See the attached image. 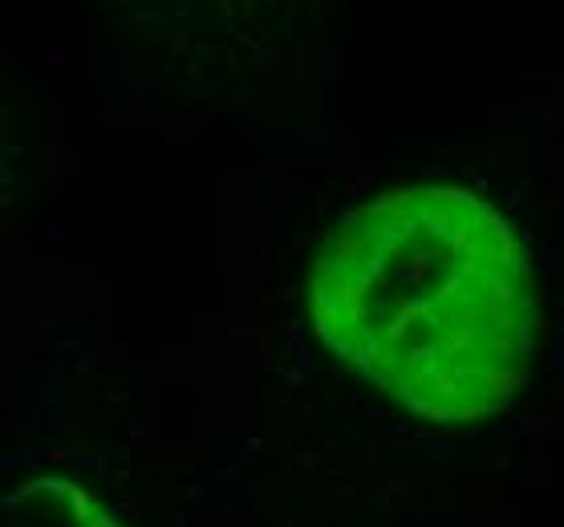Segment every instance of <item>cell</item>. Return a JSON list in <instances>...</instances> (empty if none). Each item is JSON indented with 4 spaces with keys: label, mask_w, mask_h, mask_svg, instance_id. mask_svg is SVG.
Returning a JSON list of instances; mask_svg holds the SVG:
<instances>
[{
    "label": "cell",
    "mask_w": 564,
    "mask_h": 527,
    "mask_svg": "<svg viewBox=\"0 0 564 527\" xmlns=\"http://www.w3.org/2000/svg\"><path fill=\"white\" fill-rule=\"evenodd\" d=\"M308 309L334 358L426 422H484L528 382V256L463 187L411 183L346 211L317 252Z\"/></svg>",
    "instance_id": "obj_1"
},
{
    "label": "cell",
    "mask_w": 564,
    "mask_h": 527,
    "mask_svg": "<svg viewBox=\"0 0 564 527\" xmlns=\"http://www.w3.org/2000/svg\"><path fill=\"white\" fill-rule=\"evenodd\" d=\"M0 527H118L102 503L69 479H29L0 503Z\"/></svg>",
    "instance_id": "obj_2"
}]
</instances>
